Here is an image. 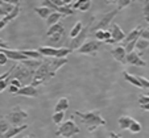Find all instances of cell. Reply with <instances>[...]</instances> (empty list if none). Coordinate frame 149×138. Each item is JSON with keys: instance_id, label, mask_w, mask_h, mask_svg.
<instances>
[{"instance_id": "obj_47", "label": "cell", "mask_w": 149, "mask_h": 138, "mask_svg": "<svg viewBox=\"0 0 149 138\" xmlns=\"http://www.w3.org/2000/svg\"><path fill=\"white\" fill-rule=\"evenodd\" d=\"M116 133H113V132H110V138H116Z\"/></svg>"}, {"instance_id": "obj_45", "label": "cell", "mask_w": 149, "mask_h": 138, "mask_svg": "<svg viewBox=\"0 0 149 138\" xmlns=\"http://www.w3.org/2000/svg\"><path fill=\"white\" fill-rule=\"evenodd\" d=\"M141 110H144V112H148L149 110V104H145V105H141Z\"/></svg>"}, {"instance_id": "obj_38", "label": "cell", "mask_w": 149, "mask_h": 138, "mask_svg": "<svg viewBox=\"0 0 149 138\" xmlns=\"http://www.w3.org/2000/svg\"><path fill=\"white\" fill-rule=\"evenodd\" d=\"M95 37H96V41H104V30L96 29L95 30Z\"/></svg>"}, {"instance_id": "obj_33", "label": "cell", "mask_w": 149, "mask_h": 138, "mask_svg": "<svg viewBox=\"0 0 149 138\" xmlns=\"http://www.w3.org/2000/svg\"><path fill=\"white\" fill-rule=\"evenodd\" d=\"M143 14H144V20H145V23L149 24V1H144Z\"/></svg>"}, {"instance_id": "obj_46", "label": "cell", "mask_w": 149, "mask_h": 138, "mask_svg": "<svg viewBox=\"0 0 149 138\" xmlns=\"http://www.w3.org/2000/svg\"><path fill=\"white\" fill-rule=\"evenodd\" d=\"M3 17H6V13H4L3 8H1V7H0V19H3Z\"/></svg>"}, {"instance_id": "obj_6", "label": "cell", "mask_w": 149, "mask_h": 138, "mask_svg": "<svg viewBox=\"0 0 149 138\" xmlns=\"http://www.w3.org/2000/svg\"><path fill=\"white\" fill-rule=\"evenodd\" d=\"M79 132H81V129L77 126L75 122H74L73 120H69V121L59 125L56 134L59 135V137H63V138H73L74 135L79 134Z\"/></svg>"}, {"instance_id": "obj_50", "label": "cell", "mask_w": 149, "mask_h": 138, "mask_svg": "<svg viewBox=\"0 0 149 138\" xmlns=\"http://www.w3.org/2000/svg\"><path fill=\"white\" fill-rule=\"evenodd\" d=\"M1 50H3V49H1V48H0V53H1Z\"/></svg>"}, {"instance_id": "obj_29", "label": "cell", "mask_w": 149, "mask_h": 138, "mask_svg": "<svg viewBox=\"0 0 149 138\" xmlns=\"http://www.w3.org/2000/svg\"><path fill=\"white\" fill-rule=\"evenodd\" d=\"M9 128L11 126H9V122L7 121V118L6 117H0V137H1Z\"/></svg>"}, {"instance_id": "obj_42", "label": "cell", "mask_w": 149, "mask_h": 138, "mask_svg": "<svg viewBox=\"0 0 149 138\" xmlns=\"http://www.w3.org/2000/svg\"><path fill=\"white\" fill-rule=\"evenodd\" d=\"M19 90H20V88L15 87V86H8V91H9V93H13V95H17Z\"/></svg>"}, {"instance_id": "obj_26", "label": "cell", "mask_w": 149, "mask_h": 138, "mask_svg": "<svg viewBox=\"0 0 149 138\" xmlns=\"http://www.w3.org/2000/svg\"><path fill=\"white\" fill-rule=\"evenodd\" d=\"M62 32H65V28H63L61 24H56V25L50 26V28L48 29V32H46V36H48V38H49V37H52L53 34H56V33H62Z\"/></svg>"}, {"instance_id": "obj_7", "label": "cell", "mask_w": 149, "mask_h": 138, "mask_svg": "<svg viewBox=\"0 0 149 138\" xmlns=\"http://www.w3.org/2000/svg\"><path fill=\"white\" fill-rule=\"evenodd\" d=\"M6 118L7 121L9 122V125H12V126H21V125H24L23 122L28 118V113L17 105V107H15L12 109L11 113H8L6 116Z\"/></svg>"}, {"instance_id": "obj_19", "label": "cell", "mask_w": 149, "mask_h": 138, "mask_svg": "<svg viewBox=\"0 0 149 138\" xmlns=\"http://www.w3.org/2000/svg\"><path fill=\"white\" fill-rule=\"evenodd\" d=\"M132 121H133V118L130 117V116H121V117H119V120H118V125L120 129L127 130V129H130Z\"/></svg>"}, {"instance_id": "obj_12", "label": "cell", "mask_w": 149, "mask_h": 138, "mask_svg": "<svg viewBox=\"0 0 149 138\" xmlns=\"http://www.w3.org/2000/svg\"><path fill=\"white\" fill-rule=\"evenodd\" d=\"M111 55L113 57L115 61H118L121 65H125L127 63V53H125L124 46H116V48H113L111 50Z\"/></svg>"}, {"instance_id": "obj_3", "label": "cell", "mask_w": 149, "mask_h": 138, "mask_svg": "<svg viewBox=\"0 0 149 138\" xmlns=\"http://www.w3.org/2000/svg\"><path fill=\"white\" fill-rule=\"evenodd\" d=\"M33 76H34L33 71L29 70L26 66H24L23 63L20 62V63H17L16 66H13V71H12L11 79H17L24 87V86L31 84L32 80H33Z\"/></svg>"}, {"instance_id": "obj_25", "label": "cell", "mask_w": 149, "mask_h": 138, "mask_svg": "<svg viewBox=\"0 0 149 138\" xmlns=\"http://www.w3.org/2000/svg\"><path fill=\"white\" fill-rule=\"evenodd\" d=\"M20 9H21V7H20V4H16V6H15V9H13V11H12L9 14H7L6 17H3V20H4V21H6L7 24H8L9 21H12V20H15L17 16H19V13H20Z\"/></svg>"}, {"instance_id": "obj_23", "label": "cell", "mask_w": 149, "mask_h": 138, "mask_svg": "<svg viewBox=\"0 0 149 138\" xmlns=\"http://www.w3.org/2000/svg\"><path fill=\"white\" fill-rule=\"evenodd\" d=\"M21 53L25 57H28L29 59H36V61H42L44 57L40 54L38 50H21Z\"/></svg>"}, {"instance_id": "obj_35", "label": "cell", "mask_w": 149, "mask_h": 138, "mask_svg": "<svg viewBox=\"0 0 149 138\" xmlns=\"http://www.w3.org/2000/svg\"><path fill=\"white\" fill-rule=\"evenodd\" d=\"M90 7H91V1L90 0H82V3H81V7H79V11L81 12H87L88 9H90Z\"/></svg>"}, {"instance_id": "obj_22", "label": "cell", "mask_w": 149, "mask_h": 138, "mask_svg": "<svg viewBox=\"0 0 149 138\" xmlns=\"http://www.w3.org/2000/svg\"><path fill=\"white\" fill-rule=\"evenodd\" d=\"M123 76H124V79H125L128 83H131V84H133L135 87H139V88H143V86H141V83L139 82V79H137V76H135V75H131V74H128L127 71H124L123 72Z\"/></svg>"}, {"instance_id": "obj_28", "label": "cell", "mask_w": 149, "mask_h": 138, "mask_svg": "<svg viewBox=\"0 0 149 138\" xmlns=\"http://www.w3.org/2000/svg\"><path fill=\"white\" fill-rule=\"evenodd\" d=\"M58 13L63 14V16H71V14L75 13V11L71 8V4H69V6H65V7H59Z\"/></svg>"}, {"instance_id": "obj_9", "label": "cell", "mask_w": 149, "mask_h": 138, "mask_svg": "<svg viewBox=\"0 0 149 138\" xmlns=\"http://www.w3.org/2000/svg\"><path fill=\"white\" fill-rule=\"evenodd\" d=\"M108 32L111 33V39L108 41L107 43H118V42H123L124 39H125L127 34L123 32V29L118 25V24L112 23L110 25V29Z\"/></svg>"}, {"instance_id": "obj_32", "label": "cell", "mask_w": 149, "mask_h": 138, "mask_svg": "<svg viewBox=\"0 0 149 138\" xmlns=\"http://www.w3.org/2000/svg\"><path fill=\"white\" fill-rule=\"evenodd\" d=\"M115 3H116V9L120 12L123 8H125V7L130 6V4L132 3V0H118V1H115Z\"/></svg>"}, {"instance_id": "obj_27", "label": "cell", "mask_w": 149, "mask_h": 138, "mask_svg": "<svg viewBox=\"0 0 149 138\" xmlns=\"http://www.w3.org/2000/svg\"><path fill=\"white\" fill-rule=\"evenodd\" d=\"M82 29H83V23H82V21H78V23L75 24V26L71 29V32H70V38H71V39L75 38V37L82 32Z\"/></svg>"}, {"instance_id": "obj_20", "label": "cell", "mask_w": 149, "mask_h": 138, "mask_svg": "<svg viewBox=\"0 0 149 138\" xmlns=\"http://www.w3.org/2000/svg\"><path fill=\"white\" fill-rule=\"evenodd\" d=\"M62 17H65L63 14L58 13V12H53V13L50 14V16L46 19V25L50 28V26L56 25V24H59V20L62 19Z\"/></svg>"}, {"instance_id": "obj_21", "label": "cell", "mask_w": 149, "mask_h": 138, "mask_svg": "<svg viewBox=\"0 0 149 138\" xmlns=\"http://www.w3.org/2000/svg\"><path fill=\"white\" fill-rule=\"evenodd\" d=\"M148 48H149V41H146V39H144V38H141V37H140V38L137 39V42H136L135 50H137L139 51L137 54L141 57V54H143Z\"/></svg>"}, {"instance_id": "obj_16", "label": "cell", "mask_w": 149, "mask_h": 138, "mask_svg": "<svg viewBox=\"0 0 149 138\" xmlns=\"http://www.w3.org/2000/svg\"><path fill=\"white\" fill-rule=\"evenodd\" d=\"M25 129H28V125L26 124L21 125V126H12V128H9V129L7 130V132L4 133L0 138H13L15 135H17L19 133H21L23 130H25Z\"/></svg>"}, {"instance_id": "obj_40", "label": "cell", "mask_w": 149, "mask_h": 138, "mask_svg": "<svg viewBox=\"0 0 149 138\" xmlns=\"http://www.w3.org/2000/svg\"><path fill=\"white\" fill-rule=\"evenodd\" d=\"M141 38L146 39V41H149V28H145L143 30V33H141Z\"/></svg>"}, {"instance_id": "obj_5", "label": "cell", "mask_w": 149, "mask_h": 138, "mask_svg": "<svg viewBox=\"0 0 149 138\" xmlns=\"http://www.w3.org/2000/svg\"><path fill=\"white\" fill-rule=\"evenodd\" d=\"M38 51L44 58H66V55L71 53L69 48H49V46H42L38 49Z\"/></svg>"}, {"instance_id": "obj_41", "label": "cell", "mask_w": 149, "mask_h": 138, "mask_svg": "<svg viewBox=\"0 0 149 138\" xmlns=\"http://www.w3.org/2000/svg\"><path fill=\"white\" fill-rule=\"evenodd\" d=\"M7 61H8V58H7V55H6V54L0 53V65H1V66H3V65H6V63H7Z\"/></svg>"}, {"instance_id": "obj_2", "label": "cell", "mask_w": 149, "mask_h": 138, "mask_svg": "<svg viewBox=\"0 0 149 138\" xmlns=\"http://www.w3.org/2000/svg\"><path fill=\"white\" fill-rule=\"evenodd\" d=\"M73 116H77V117L81 118L82 124L86 125V128H87V130L90 133L94 132L98 126H104V125L107 124L106 120L100 116V113L95 112V110L87 112V113H82V112H79V110H77V112H74Z\"/></svg>"}, {"instance_id": "obj_34", "label": "cell", "mask_w": 149, "mask_h": 138, "mask_svg": "<svg viewBox=\"0 0 149 138\" xmlns=\"http://www.w3.org/2000/svg\"><path fill=\"white\" fill-rule=\"evenodd\" d=\"M136 42H137V39H136V41H131V42H128L125 46H124V49H125V53H127V54H130V53H132V51H135Z\"/></svg>"}, {"instance_id": "obj_36", "label": "cell", "mask_w": 149, "mask_h": 138, "mask_svg": "<svg viewBox=\"0 0 149 138\" xmlns=\"http://www.w3.org/2000/svg\"><path fill=\"white\" fill-rule=\"evenodd\" d=\"M145 104H149V96L146 95H141L139 96V105H145Z\"/></svg>"}, {"instance_id": "obj_1", "label": "cell", "mask_w": 149, "mask_h": 138, "mask_svg": "<svg viewBox=\"0 0 149 138\" xmlns=\"http://www.w3.org/2000/svg\"><path fill=\"white\" fill-rule=\"evenodd\" d=\"M66 63H68V58H44L41 62V66L34 74L31 84L37 88L38 86L49 82L53 76H56L57 71L62 66H65Z\"/></svg>"}, {"instance_id": "obj_8", "label": "cell", "mask_w": 149, "mask_h": 138, "mask_svg": "<svg viewBox=\"0 0 149 138\" xmlns=\"http://www.w3.org/2000/svg\"><path fill=\"white\" fill-rule=\"evenodd\" d=\"M99 49H100V42H99V41H96V39H88V41H86V42L77 50V53L88 54V55H91V57H95Z\"/></svg>"}, {"instance_id": "obj_10", "label": "cell", "mask_w": 149, "mask_h": 138, "mask_svg": "<svg viewBox=\"0 0 149 138\" xmlns=\"http://www.w3.org/2000/svg\"><path fill=\"white\" fill-rule=\"evenodd\" d=\"M118 13H119V11L115 8L113 11L108 12L107 14H104V16L99 20L98 25H96V29H100V30H107V28L111 25V24H112V20L115 19V16Z\"/></svg>"}, {"instance_id": "obj_44", "label": "cell", "mask_w": 149, "mask_h": 138, "mask_svg": "<svg viewBox=\"0 0 149 138\" xmlns=\"http://www.w3.org/2000/svg\"><path fill=\"white\" fill-rule=\"evenodd\" d=\"M6 25H7V23H6V21H4L3 19H0V30H1V29H3V28H6Z\"/></svg>"}, {"instance_id": "obj_4", "label": "cell", "mask_w": 149, "mask_h": 138, "mask_svg": "<svg viewBox=\"0 0 149 138\" xmlns=\"http://www.w3.org/2000/svg\"><path fill=\"white\" fill-rule=\"evenodd\" d=\"M94 20H95L94 16L88 17V21L86 23V26H83L82 32L75 37V38L70 39V42H69V45L66 46V48H69L71 51H77L84 42H86V39H87V37H88V32H90V28H91V25H93Z\"/></svg>"}, {"instance_id": "obj_49", "label": "cell", "mask_w": 149, "mask_h": 138, "mask_svg": "<svg viewBox=\"0 0 149 138\" xmlns=\"http://www.w3.org/2000/svg\"><path fill=\"white\" fill-rule=\"evenodd\" d=\"M116 138H123V137H121V135H116Z\"/></svg>"}, {"instance_id": "obj_13", "label": "cell", "mask_w": 149, "mask_h": 138, "mask_svg": "<svg viewBox=\"0 0 149 138\" xmlns=\"http://www.w3.org/2000/svg\"><path fill=\"white\" fill-rule=\"evenodd\" d=\"M127 63L132 66H140V67H145L146 62L144 59H141V57L139 55L136 51H132V53L127 54Z\"/></svg>"}, {"instance_id": "obj_15", "label": "cell", "mask_w": 149, "mask_h": 138, "mask_svg": "<svg viewBox=\"0 0 149 138\" xmlns=\"http://www.w3.org/2000/svg\"><path fill=\"white\" fill-rule=\"evenodd\" d=\"M144 28H140V26H137V28H135L132 32H130V33L127 34L125 39L123 41V45L125 46L128 42H131V41H136V39H139L141 37V33H143Z\"/></svg>"}, {"instance_id": "obj_11", "label": "cell", "mask_w": 149, "mask_h": 138, "mask_svg": "<svg viewBox=\"0 0 149 138\" xmlns=\"http://www.w3.org/2000/svg\"><path fill=\"white\" fill-rule=\"evenodd\" d=\"M1 53L6 54L7 58L12 59V61H17V62H24V61H28V57H25L21 50H13V49H3Z\"/></svg>"}, {"instance_id": "obj_37", "label": "cell", "mask_w": 149, "mask_h": 138, "mask_svg": "<svg viewBox=\"0 0 149 138\" xmlns=\"http://www.w3.org/2000/svg\"><path fill=\"white\" fill-rule=\"evenodd\" d=\"M139 82L141 83V86H143V88H148L149 90V80L146 78H144V76H137Z\"/></svg>"}, {"instance_id": "obj_43", "label": "cell", "mask_w": 149, "mask_h": 138, "mask_svg": "<svg viewBox=\"0 0 149 138\" xmlns=\"http://www.w3.org/2000/svg\"><path fill=\"white\" fill-rule=\"evenodd\" d=\"M111 39V33L108 30H104V42H108Z\"/></svg>"}, {"instance_id": "obj_17", "label": "cell", "mask_w": 149, "mask_h": 138, "mask_svg": "<svg viewBox=\"0 0 149 138\" xmlns=\"http://www.w3.org/2000/svg\"><path fill=\"white\" fill-rule=\"evenodd\" d=\"M63 38H65V32L53 34L52 37H49V38H48V46H49V48H53V45L62 43V42H63Z\"/></svg>"}, {"instance_id": "obj_18", "label": "cell", "mask_w": 149, "mask_h": 138, "mask_svg": "<svg viewBox=\"0 0 149 138\" xmlns=\"http://www.w3.org/2000/svg\"><path fill=\"white\" fill-rule=\"evenodd\" d=\"M69 108V100L68 97H61L57 101L56 107H54V113H58V112H66Z\"/></svg>"}, {"instance_id": "obj_39", "label": "cell", "mask_w": 149, "mask_h": 138, "mask_svg": "<svg viewBox=\"0 0 149 138\" xmlns=\"http://www.w3.org/2000/svg\"><path fill=\"white\" fill-rule=\"evenodd\" d=\"M9 86H15V87H17V88H21V87H23V84H21V83H20L17 79H11Z\"/></svg>"}, {"instance_id": "obj_24", "label": "cell", "mask_w": 149, "mask_h": 138, "mask_svg": "<svg viewBox=\"0 0 149 138\" xmlns=\"http://www.w3.org/2000/svg\"><path fill=\"white\" fill-rule=\"evenodd\" d=\"M34 12L44 20H46L52 13H53V12H52L49 8H46V7H36V8H34Z\"/></svg>"}, {"instance_id": "obj_31", "label": "cell", "mask_w": 149, "mask_h": 138, "mask_svg": "<svg viewBox=\"0 0 149 138\" xmlns=\"http://www.w3.org/2000/svg\"><path fill=\"white\" fill-rule=\"evenodd\" d=\"M141 129H143V128H141V124L139 121H136V120H133L132 121V124H131V126H130V132L131 133H133V134H136V133H140L141 132Z\"/></svg>"}, {"instance_id": "obj_48", "label": "cell", "mask_w": 149, "mask_h": 138, "mask_svg": "<svg viewBox=\"0 0 149 138\" xmlns=\"http://www.w3.org/2000/svg\"><path fill=\"white\" fill-rule=\"evenodd\" d=\"M24 138H36V135H34V134H29V135H26V137H24Z\"/></svg>"}, {"instance_id": "obj_51", "label": "cell", "mask_w": 149, "mask_h": 138, "mask_svg": "<svg viewBox=\"0 0 149 138\" xmlns=\"http://www.w3.org/2000/svg\"><path fill=\"white\" fill-rule=\"evenodd\" d=\"M146 96H149V92H148V95H146Z\"/></svg>"}, {"instance_id": "obj_14", "label": "cell", "mask_w": 149, "mask_h": 138, "mask_svg": "<svg viewBox=\"0 0 149 138\" xmlns=\"http://www.w3.org/2000/svg\"><path fill=\"white\" fill-rule=\"evenodd\" d=\"M17 95L28 96V97H37V96L40 95V92L36 87H33L32 84H28V86H24V87L20 88L19 92H17Z\"/></svg>"}, {"instance_id": "obj_30", "label": "cell", "mask_w": 149, "mask_h": 138, "mask_svg": "<svg viewBox=\"0 0 149 138\" xmlns=\"http://www.w3.org/2000/svg\"><path fill=\"white\" fill-rule=\"evenodd\" d=\"M53 122L56 125H61L63 124V118H65V112H58V113H54L53 115Z\"/></svg>"}]
</instances>
